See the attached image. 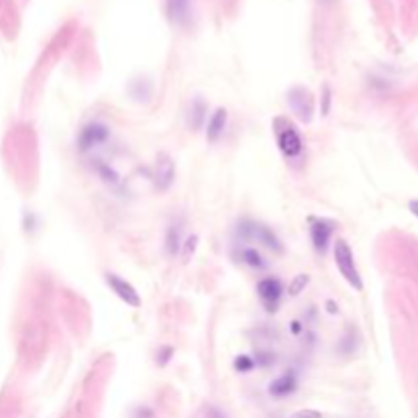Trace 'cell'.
Segmentation results:
<instances>
[{
	"label": "cell",
	"instance_id": "6da1fadb",
	"mask_svg": "<svg viewBox=\"0 0 418 418\" xmlns=\"http://www.w3.org/2000/svg\"><path fill=\"white\" fill-rule=\"evenodd\" d=\"M273 133L278 139V147L282 151V156L288 162H298L304 156V141L298 133V129L284 116H278L273 121Z\"/></svg>",
	"mask_w": 418,
	"mask_h": 418
},
{
	"label": "cell",
	"instance_id": "7a4b0ae2",
	"mask_svg": "<svg viewBox=\"0 0 418 418\" xmlns=\"http://www.w3.org/2000/svg\"><path fill=\"white\" fill-rule=\"evenodd\" d=\"M334 263H336L339 273L345 278V282H347L353 290L361 292V290H363V280H361L359 269H357V265H355V255H353V251H351L349 243H347L345 239L334 241Z\"/></svg>",
	"mask_w": 418,
	"mask_h": 418
},
{
	"label": "cell",
	"instance_id": "3957f363",
	"mask_svg": "<svg viewBox=\"0 0 418 418\" xmlns=\"http://www.w3.org/2000/svg\"><path fill=\"white\" fill-rule=\"evenodd\" d=\"M237 235L243 239V241H257L261 243L263 247L267 249L275 251V253H282V241L280 237L263 223L259 221H251V219H245L237 225Z\"/></svg>",
	"mask_w": 418,
	"mask_h": 418
},
{
	"label": "cell",
	"instance_id": "277c9868",
	"mask_svg": "<svg viewBox=\"0 0 418 418\" xmlns=\"http://www.w3.org/2000/svg\"><path fill=\"white\" fill-rule=\"evenodd\" d=\"M288 106L302 123H310L315 116V98L304 86H294L288 90Z\"/></svg>",
	"mask_w": 418,
	"mask_h": 418
},
{
	"label": "cell",
	"instance_id": "5b68a950",
	"mask_svg": "<svg viewBox=\"0 0 418 418\" xmlns=\"http://www.w3.org/2000/svg\"><path fill=\"white\" fill-rule=\"evenodd\" d=\"M255 292L261 300V304L265 306L267 312H275L280 302H282V296H284V286L278 278H263L257 282L255 286Z\"/></svg>",
	"mask_w": 418,
	"mask_h": 418
},
{
	"label": "cell",
	"instance_id": "8992f818",
	"mask_svg": "<svg viewBox=\"0 0 418 418\" xmlns=\"http://www.w3.org/2000/svg\"><path fill=\"white\" fill-rule=\"evenodd\" d=\"M108 139H110V129L100 121H92L82 127V131L78 135V147H80V151H92V149L104 145Z\"/></svg>",
	"mask_w": 418,
	"mask_h": 418
},
{
	"label": "cell",
	"instance_id": "52a82bcc",
	"mask_svg": "<svg viewBox=\"0 0 418 418\" xmlns=\"http://www.w3.org/2000/svg\"><path fill=\"white\" fill-rule=\"evenodd\" d=\"M104 282L108 284V288H110L127 306H133V308H139V306H141V296H139V292L135 290V286L129 284L127 280H123L119 273L106 271V273H104Z\"/></svg>",
	"mask_w": 418,
	"mask_h": 418
},
{
	"label": "cell",
	"instance_id": "ba28073f",
	"mask_svg": "<svg viewBox=\"0 0 418 418\" xmlns=\"http://www.w3.org/2000/svg\"><path fill=\"white\" fill-rule=\"evenodd\" d=\"M334 233V223L329 219H315L310 223V239H312V245L317 253L325 255L329 249V243L333 239Z\"/></svg>",
	"mask_w": 418,
	"mask_h": 418
},
{
	"label": "cell",
	"instance_id": "9c48e42d",
	"mask_svg": "<svg viewBox=\"0 0 418 418\" xmlns=\"http://www.w3.org/2000/svg\"><path fill=\"white\" fill-rule=\"evenodd\" d=\"M173 177H175L173 162H171L167 156H160V160H158V164H156V173H153L156 188H158L160 192H166L167 188L173 184Z\"/></svg>",
	"mask_w": 418,
	"mask_h": 418
},
{
	"label": "cell",
	"instance_id": "30bf717a",
	"mask_svg": "<svg viewBox=\"0 0 418 418\" xmlns=\"http://www.w3.org/2000/svg\"><path fill=\"white\" fill-rule=\"evenodd\" d=\"M298 386V380H296V373L294 371H286L282 373L280 378H275L271 384H269V394L273 398H284V396H290Z\"/></svg>",
	"mask_w": 418,
	"mask_h": 418
},
{
	"label": "cell",
	"instance_id": "8fae6325",
	"mask_svg": "<svg viewBox=\"0 0 418 418\" xmlns=\"http://www.w3.org/2000/svg\"><path fill=\"white\" fill-rule=\"evenodd\" d=\"M167 14L175 25H188L192 19V0H167Z\"/></svg>",
	"mask_w": 418,
	"mask_h": 418
},
{
	"label": "cell",
	"instance_id": "7c38bea8",
	"mask_svg": "<svg viewBox=\"0 0 418 418\" xmlns=\"http://www.w3.org/2000/svg\"><path fill=\"white\" fill-rule=\"evenodd\" d=\"M227 121H229V114H227V110L225 108H217L212 114H210V119H208V127H206V139L208 141H219V137L225 133V129H227Z\"/></svg>",
	"mask_w": 418,
	"mask_h": 418
},
{
	"label": "cell",
	"instance_id": "4fadbf2b",
	"mask_svg": "<svg viewBox=\"0 0 418 418\" xmlns=\"http://www.w3.org/2000/svg\"><path fill=\"white\" fill-rule=\"evenodd\" d=\"M237 257H239L241 263H245L251 269H259V271H261V269L267 267V261L263 259V255L255 249V247H241L239 253H237Z\"/></svg>",
	"mask_w": 418,
	"mask_h": 418
},
{
	"label": "cell",
	"instance_id": "5bb4252c",
	"mask_svg": "<svg viewBox=\"0 0 418 418\" xmlns=\"http://www.w3.org/2000/svg\"><path fill=\"white\" fill-rule=\"evenodd\" d=\"M182 249V225L173 223L167 227L166 233V251L169 257H175V253Z\"/></svg>",
	"mask_w": 418,
	"mask_h": 418
},
{
	"label": "cell",
	"instance_id": "9a60e30c",
	"mask_svg": "<svg viewBox=\"0 0 418 418\" xmlns=\"http://www.w3.org/2000/svg\"><path fill=\"white\" fill-rule=\"evenodd\" d=\"M206 121V104H204V100L202 98H196L194 102H192V108H190V127L196 131V129H200L202 127V123Z\"/></svg>",
	"mask_w": 418,
	"mask_h": 418
},
{
	"label": "cell",
	"instance_id": "2e32d148",
	"mask_svg": "<svg viewBox=\"0 0 418 418\" xmlns=\"http://www.w3.org/2000/svg\"><path fill=\"white\" fill-rule=\"evenodd\" d=\"M308 282H310V278H308L306 273H298V275L290 282V286H288V294H290V296H298V294L308 286Z\"/></svg>",
	"mask_w": 418,
	"mask_h": 418
},
{
	"label": "cell",
	"instance_id": "e0dca14e",
	"mask_svg": "<svg viewBox=\"0 0 418 418\" xmlns=\"http://www.w3.org/2000/svg\"><path fill=\"white\" fill-rule=\"evenodd\" d=\"M182 245H184L182 259H184V261H190V257L194 255V251H196V247H198V237H196V235H192V237H188V239H186V243H182Z\"/></svg>",
	"mask_w": 418,
	"mask_h": 418
},
{
	"label": "cell",
	"instance_id": "ac0fdd59",
	"mask_svg": "<svg viewBox=\"0 0 418 418\" xmlns=\"http://www.w3.org/2000/svg\"><path fill=\"white\" fill-rule=\"evenodd\" d=\"M253 365H255V363L251 361L247 355H241V357H237V359H235V369H237V371H241V373L249 371Z\"/></svg>",
	"mask_w": 418,
	"mask_h": 418
},
{
	"label": "cell",
	"instance_id": "d6986e66",
	"mask_svg": "<svg viewBox=\"0 0 418 418\" xmlns=\"http://www.w3.org/2000/svg\"><path fill=\"white\" fill-rule=\"evenodd\" d=\"M329 108H331V88L329 86H325L323 88V100H321V114L323 116H327L329 114Z\"/></svg>",
	"mask_w": 418,
	"mask_h": 418
},
{
	"label": "cell",
	"instance_id": "ffe728a7",
	"mask_svg": "<svg viewBox=\"0 0 418 418\" xmlns=\"http://www.w3.org/2000/svg\"><path fill=\"white\" fill-rule=\"evenodd\" d=\"M290 418H323V413L312 410V408H304V410H296L294 415H290Z\"/></svg>",
	"mask_w": 418,
	"mask_h": 418
},
{
	"label": "cell",
	"instance_id": "44dd1931",
	"mask_svg": "<svg viewBox=\"0 0 418 418\" xmlns=\"http://www.w3.org/2000/svg\"><path fill=\"white\" fill-rule=\"evenodd\" d=\"M206 418H229L223 410H219V408H208V413H206Z\"/></svg>",
	"mask_w": 418,
	"mask_h": 418
},
{
	"label": "cell",
	"instance_id": "7402d4cb",
	"mask_svg": "<svg viewBox=\"0 0 418 418\" xmlns=\"http://www.w3.org/2000/svg\"><path fill=\"white\" fill-rule=\"evenodd\" d=\"M169 355H171V349L166 347V349H164V353H162V359H158V363H160V365H166L167 361H169Z\"/></svg>",
	"mask_w": 418,
	"mask_h": 418
},
{
	"label": "cell",
	"instance_id": "603a6c76",
	"mask_svg": "<svg viewBox=\"0 0 418 418\" xmlns=\"http://www.w3.org/2000/svg\"><path fill=\"white\" fill-rule=\"evenodd\" d=\"M408 210H410V212H413V214H415V217L418 219V200H410V204H408Z\"/></svg>",
	"mask_w": 418,
	"mask_h": 418
},
{
	"label": "cell",
	"instance_id": "cb8c5ba5",
	"mask_svg": "<svg viewBox=\"0 0 418 418\" xmlns=\"http://www.w3.org/2000/svg\"><path fill=\"white\" fill-rule=\"evenodd\" d=\"M329 312H336V308H334L333 302H329Z\"/></svg>",
	"mask_w": 418,
	"mask_h": 418
}]
</instances>
